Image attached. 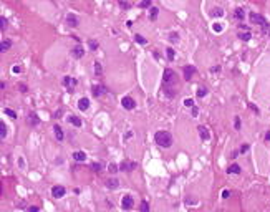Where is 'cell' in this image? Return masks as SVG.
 Instances as JSON below:
<instances>
[{"label":"cell","mask_w":270,"mask_h":212,"mask_svg":"<svg viewBox=\"0 0 270 212\" xmlns=\"http://www.w3.org/2000/svg\"><path fill=\"white\" fill-rule=\"evenodd\" d=\"M154 141H156V144L161 146V148H169V146L173 144V136H171V133H168V131H158L156 136H154Z\"/></svg>","instance_id":"1"},{"label":"cell","mask_w":270,"mask_h":212,"mask_svg":"<svg viewBox=\"0 0 270 212\" xmlns=\"http://www.w3.org/2000/svg\"><path fill=\"white\" fill-rule=\"evenodd\" d=\"M163 78H164V88H171L174 83L177 81V75H176L171 68H166V70H164Z\"/></svg>","instance_id":"2"},{"label":"cell","mask_w":270,"mask_h":212,"mask_svg":"<svg viewBox=\"0 0 270 212\" xmlns=\"http://www.w3.org/2000/svg\"><path fill=\"white\" fill-rule=\"evenodd\" d=\"M250 22H252V23H257V25H260V27H264V28H269L267 20H265L262 15H259V13H250Z\"/></svg>","instance_id":"3"},{"label":"cell","mask_w":270,"mask_h":212,"mask_svg":"<svg viewBox=\"0 0 270 212\" xmlns=\"http://www.w3.org/2000/svg\"><path fill=\"white\" fill-rule=\"evenodd\" d=\"M121 104H123V108H124V109H134L136 101H134L131 96H124V98L121 99Z\"/></svg>","instance_id":"4"},{"label":"cell","mask_w":270,"mask_h":212,"mask_svg":"<svg viewBox=\"0 0 270 212\" xmlns=\"http://www.w3.org/2000/svg\"><path fill=\"white\" fill-rule=\"evenodd\" d=\"M65 187L63 186H55L53 189H51V196L55 197V199H60V197H63L65 196Z\"/></svg>","instance_id":"5"},{"label":"cell","mask_w":270,"mask_h":212,"mask_svg":"<svg viewBox=\"0 0 270 212\" xmlns=\"http://www.w3.org/2000/svg\"><path fill=\"white\" fill-rule=\"evenodd\" d=\"M133 206H134L133 197L131 196H123V199H121V207L123 209H131Z\"/></svg>","instance_id":"6"},{"label":"cell","mask_w":270,"mask_h":212,"mask_svg":"<svg viewBox=\"0 0 270 212\" xmlns=\"http://www.w3.org/2000/svg\"><path fill=\"white\" fill-rule=\"evenodd\" d=\"M136 162H121L119 164V169L121 171H124V172H129V171H133V169H136Z\"/></svg>","instance_id":"7"},{"label":"cell","mask_w":270,"mask_h":212,"mask_svg":"<svg viewBox=\"0 0 270 212\" xmlns=\"http://www.w3.org/2000/svg\"><path fill=\"white\" fill-rule=\"evenodd\" d=\"M197 131H199V134H201V138H202L204 141H209L210 139V134H209V131H207V128H205V126H199Z\"/></svg>","instance_id":"8"},{"label":"cell","mask_w":270,"mask_h":212,"mask_svg":"<svg viewBox=\"0 0 270 212\" xmlns=\"http://www.w3.org/2000/svg\"><path fill=\"white\" fill-rule=\"evenodd\" d=\"M72 55H73L75 58H81L83 55H85V50H83L81 45H76V47H75V48L72 50Z\"/></svg>","instance_id":"9"},{"label":"cell","mask_w":270,"mask_h":212,"mask_svg":"<svg viewBox=\"0 0 270 212\" xmlns=\"http://www.w3.org/2000/svg\"><path fill=\"white\" fill-rule=\"evenodd\" d=\"M63 85H65L66 88H73V86L76 85V80L72 78V76H65V78H63Z\"/></svg>","instance_id":"10"},{"label":"cell","mask_w":270,"mask_h":212,"mask_svg":"<svg viewBox=\"0 0 270 212\" xmlns=\"http://www.w3.org/2000/svg\"><path fill=\"white\" fill-rule=\"evenodd\" d=\"M78 108L81 109V111H86V109L90 108V99H88V98H81L80 101H78Z\"/></svg>","instance_id":"11"},{"label":"cell","mask_w":270,"mask_h":212,"mask_svg":"<svg viewBox=\"0 0 270 212\" xmlns=\"http://www.w3.org/2000/svg\"><path fill=\"white\" fill-rule=\"evenodd\" d=\"M66 23L70 27H78V18L75 15H72V13H68L66 15Z\"/></svg>","instance_id":"12"},{"label":"cell","mask_w":270,"mask_h":212,"mask_svg":"<svg viewBox=\"0 0 270 212\" xmlns=\"http://www.w3.org/2000/svg\"><path fill=\"white\" fill-rule=\"evenodd\" d=\"M106 93V90L103 88L101 85H95V86H93V94H95V96H101V94H104Z\"/></svg>","instance_id":"13"},{"label":"cell","mask_w":270,"mask_h":212,"mask_svg":"<svg viewBox=\"0 0 270 212\" xmlns=\"http://www.w3.org/2000/svg\"><path fill=\"white\" fill-rule=\"evenodd\" d=\"M73 159L78 161V162H83V161L86 159V154L83 151H76V153H73Z\"/></svg>","instance_id":"14"},{"label":"cell","mask_w":270,"mask_h":212,"mask_svg":"<svg viewBox=\"0 0 270 212\" xmlns=\"http://www.w3.org/2000/svg\"><path fill=\"white\" fill-rule=\"evenodd\" d=\"M53 131H55V136H56V139L58 141H63V138H65V134H63V129H61L58 124H55V128H53Z\"/></svg>","instance_id":"15"},{"label":"cell","mask_w":270,"mask_h":212,"mask_svg":"<svg viewBox=\"0 0 270 212\" xmlns=\"http://www.w3.org/2000/svg\"><path fill=\"white\" fill-rule=\"evenodd\" d=\"M194 71H196V68H194V66H191V65L186 66V68H184V78H186V80H191V76H192Z\"/></svg>","instance_id":"16"},{"label":"cell","mask_w":270,"mask_h":212,"mask_svg":"<svg viewBox=\"0 0 270 212\" xmlns=\"http://www.w3.org/2000/svg\"><path fill=\"white\" fill-rule=\"evenodd\" d=\"M239 38H240V40H244V41H247V40H250V38H252V33H250L249 30L239 31Z\"/></svg>","instance_id":"17"},{"label":"cell","mask_w":270,"mask_h":212,"mask_svg":"<svg viewBox=\"0 0 270 212\" xmlns=\"http://www.w3.org/2000/svg\"><path fill=\"white\" fill-rule=\"evenodd\" d=\"M227 172H230V174H239V172H240V166L239 164H230L229 169H227Z\"/></svg>","instance_id":"18"},{"label":"cell","mask_w":270,"mask_h":212,"mask_svg":"<svg viewBox=\"0 0 270 212\" xmlns=\"http://www.w3.org/2000/svg\"><path fill=\"white\" fill-rule=\"evenodd\" d=\"M210 15H212V17H222V15H224V8H220V7H215V8H212Z\"/></svg>","instance_id":"19"},{"label":"cell","mask_w":270,"mask_h":212,"mask_svg":"<svg viewBox=\"0 0 270 212\" xmlns=\"http://www.w3.org/2000/svg\"><path fill=\"white\" fill-rule=\"evenodd\" d=\"M68 121H70L72 124H75L76 128H80V126H81V119L78 118V116H70V118H68Z\"/></svg>","instance_id":"20"},{"label":"cell","mask_w":270,"mask_h":212,"mask_svg":"<svg viewBox=\"0 0 270 212\" xmlns=\"http://www.w3.org/2000/svg\"><path fill=\"white\" fill-rule=\"evenodd\" d=\"M158 13H159V10L156 7H153V8L149 10V18H151V20H156V18H158Z\"/></svg>","instance_id":"21"},{"label":"cell","mask_w":270,"mask_h":212,"mask_svg":"<svg viewBox=\"0 0 270 212\" xmlns=\"http://www.w3.org/2000/svg\"><path fill=\"white\" fill-rule=\"evenodd\" d=\"M106 187H108V189H116V187H118V181H116V179H109V181H106Z\"/></svg>","instance_id":"22"},{"label":"cell","mask_w":270,"mask_h":212,"mask_svg":"<svg viewBox=\"0 0 270 212\" xmlns=\"http://www.w3.org/2000/svg\"><path fill=\"white\" fill-rule=\"evenodd\" d=\"M28 123L35 126V124L40 123V119H38V116H36V114H30V116H28Z\"/></svg>","instance_id":"23"},{"label":"cell","mask_w":270,"mask_h":212,"mask_svg":"<svg viewBox=\"0 0 270 212\" xmlns=\"http://www.w3.org/2000/svg\"><path fill=\"white\" fill-rule=\"evenodd\" d=\"M5 136H7V126L5 123H0V138L5 139Z\"/></svg>","instance_id":"24"},{"label":"cell","mask_w":270,"mask_h":212,"mask_svg":"<svg viewBox=\"0 0 270 212\" xmlns=\"http://www.w3.org/2000/svg\"><path fill=\"white\" fill-rule=\"evenodd\" d=\"M10 45H12L10 40H4V41H2V45H0V50H2V52H5V50H8V48H10Z\"/></svg>","instance_id":"25"},{"label":"cell","mask_w":270,"mask_h":212,"mask_svg":"<svg viewBox=\"0 0 270 212\" xmlns=\"http://www.w3.org/2000/svg\"><path fill=\"white\" fill-rule=\"evenodd\" d=\"M134 40H136V43H139V45H146V38L141 35H136L134 36Z\"/></svg>","instance_id":"26"},{"label":"cell","mask_w":270,"mask_h":212,"mask_svg":"<svg viewBox=\"0 0 270 212\" xmlns=\"http://www.w3.org/2000/svg\"><path fill=\"white\" fill-rule=\"evenodd\" d=\"M222 28H224V25H220V23H214V25H212V30H214L215 33H220Z\"/></svg>","instance_id":"27"},{"label":"cell","mask_w":270,"mask_h":212,"mask_svg":"<svg viewBox=\"0 0 270 212\" xmlns=\"http://www.w3.org/2000/svg\"><path fill=\"white\" fill-rule=\"evenodd\" d=\"M4 113H5L7 116H10V118H13V119L17 118V114H15V111H12V109H8V108H5V109H4Z\"/></svg>","instance_id":"28"},{"label":"cell","mask_w":270,"mask_h":212,"mask_svg":"<svg viewBox=\"0 0 270 212\" xmlns=\"http://www.w3.org/2000/svg\"><path fill=\"white\" fill-rule=\"evenodd\" d=\"M235 18H239V20L244 18V10H242V8H237V10H235Z\"/></svg>","instance_id":"29"},{"label":"cell","mask_w":270,"mask_h":212,"mask_svg":"<svg viewBox=\"0 0 270 212\" xmlns=\"http://www.w3.org/2000/svg\"><path fill=\"white\" fill-rule=\"evenodd\" d=\"M169 40L173 41V43H177V40H179V35H177V33H171V35H169Z\"/></svg>","instance_id":"30"},{"label":"cell","mask_w":270,"mask_h":212,"mask_svg":"<svg viewBox=\"0 0 270 212\" xmlns=\"http://www.w3.org/2000/svg\"><path fill=\"white\" fill-rule=\"evenodd\" d=\"M95 73H96V75H101L103 73V68H101L100 63H95Z\"/></svg>","instance_id":"31"},{"label":"cell","mask_w":270,"mask_h":212,"mask_svg":"<svg viewBox=\"0 0 270 212\" xmlns=\"http://www.w3.org/2000/svg\"><path fill=\"white\" fill-rule=\"evenodd\" d=\"M205 94H207V90H205V88H199L197 90V96H199V98H202V96H205Z\"/></svg>","instance_id":"32"},{"label":"cell","mask_w":270,"mask_h":212,"mask_svg":"<svg viewBox=\"0 0 270 212\" xmlns=\"http://www.w3.org/2000/svg\"><path fill=\"white\" fill-rule=\"evenodd\" d=\"M166 53H168V58H169V60H174V57H176V55H174V50H173V48H168V50H166Z\"/></svg>","instance_id":"33"},{"label":"cell","mask_w":270,"mask_h":212,"mask_svg":"<svg viewBox=\"0 0 270 212\" xmlns=\"http://www.w3.org/2000/svg\"><path fill=\"white\" fill-rule=\"evenodd\" d=\"M141 211H143V212H149V206H148V202H146V201L141 202Z\"/></svg>","instance_id":"34"},{"label":"cell","mask_w":270,"mask_h":212,"mask_svg":"<svg viewBox=\"0 0 270 212\" xmlns=\"http://www.w3.org/2000/svg\"><path fill=\"white\" fill-rule=\"evenodd\" d=\"M149 5H151V0H143V2L139 3V7H141V8H146V7H149Z\"/></svg>","instance_id":"35"},{"label":"cell","mask_w":270,"mask_h":212,"mask_svg":"<svg viewBox=\"0 0 270 212\" xmlns=\"http://www.w3.org/2000/svg\"><path fill=\"white\" fill-rule=\"evenodd\" d=\"M184 104H186V106H187V108H192V106H194V101H192V99H184Z\"/></svg>","instance_id":"36"},{"label":"cell","mask_w":270,"mask_h":212,"mask_svg":"<svg viewBox=\"0 0 270 212\" xmlns=\"http://www.w3.org/2000/svg\"><path fill=\"white\" fill-rule=\"evenodd\" d=\"M108 169H109V172H113V174H114V172L118 171V166L116 164H109V166H108Z\"/></svg>","instance_id":"37"},{"label":"cell","mask_w":270,"mask_h":212,"mask_svg":"<svg viewBox=\"0 0 270 212\" xmlns=\"http://www.w3.org/2000/svg\"><path fill=\"white\" fill-rule=\"evenodd\" d=\"M90 48H91V50H96V48H98V43H96L95 40H91V41H90Z\"/></svg>","instance_id":"38"},{"label":"cell","mask_w":270,"mask_h":212,"mask_svg":"<svg viewBox=\"0 0 270 212\" xmlns=\"http://www.w3.org/2000/svg\"><path fill=\"white\" fill-rule=\"evenodd\" d=\"M0 22H2V30H5V28H7V20H5V17H2V18H0Z\"/></svg>","instance_id":"39"},{"label":"cell","mask_w":270,"mask_h":212,"mask_svg":"<svg viewBox=\"0 0 270 212\" xmlns=\"http://www.w3.org/2000/svg\"><path fill=\"white\" fill-rule=\"evenodd\" d=\"M91 167L95 169V171H100V169H101V164H100V162H95V164H93Z\"/></svg>","instance_id":"40"},{"label":"cell","mask_w":270,"mask_h":212,"mask_svg":"<svg viewBox=\"0 0 270 212\" xmlns=\"http://www.w3.org/2000/svg\"><path fill=\"white\" fill-rule=\"evenodd\" d=\"M235 129H240V118H235Z\"/></svg>","instance_id":"41"},{"label":"cell","mask_w":270,"mask_h":212,"mask_svg":"<svg viewBox=\"0 0 270 212\" xmlns=\"http://www.w3.org/2000/svg\"><path fill=\"white\" fill-rule=\"evenodd\" d=\"M247 151H249V144H244L240 148V153H247Z\"/></svg>","instance_id":"42"},{"label":"cell","mask_w":270,"mask_h":212,"mask_svg":"<svg viewBox=\"0 0 270 212\" xmlns=\"http://www.w3.org/2000/svg\"><path fill=\"white\" fill-rule=\"evenodd\" d=\"M22 71V68L18 66V65H17V66H13V73H20Z\"/></svg>","instance_id":"43"},{"label":"cell","mask_w":270,"mask_h":212,"mask_svg":"<svg viewBox=\"0 0 270 212\" xmlns=\"http://www.w3.org/2000/svg\"><path fill=\"white\" fill-rule=\"evenodd\" d=\"M229 196H230V192H229V191H224V192H222V197H224V199H227Z\"/></svg>","instance_id":"44"},{"label":"cell","mask_w":270,"mask_h":212,"mask_svg":"<svg viewBox=\"0 0 270 212\" xmlns=\"http://www.w3.org/2000/svg\"><path fill=\"white\" fill-rule=\"evenodd\" d=\"M192 114H194V116H197V106H192Z\"/></svg>","instance_id":"45"},{"label":"cell","mask_w":270,"mask_h":212,"mask_svg":"<svg viewBox=\"0 0 270 212\" xmlns=\"http://www.w3.org/2000/svg\"><path fill=\"white\" fill-rule=\"evenodd\" d=\"M28 211H30V212H36V211H38V207H30Z\"/></svg>","instance_id":"46"},{"label":"cell","mask_w":270,"mask_h":212,"mask_svg":"<svg viewBox=\"0 0 270 212\" xmlns=\"http://www.w3.org/2000/svg\"><path fill=\"white\" fill-rule=\"evenodd\" d=\"M265 139H267V141H270V131L267 133V134H265Z\"/></svg>","instance_id":"47"}]
</instances>
